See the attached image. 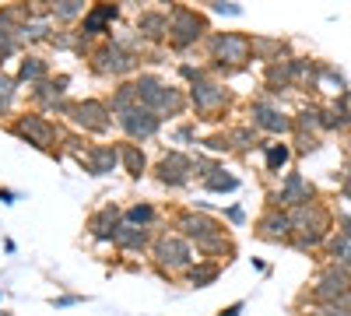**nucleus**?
<instances>
[{
    "mask_svg": "<svg viewBox=\"0 0 351 316\" xmlns=\"http://www.w3.org/2000/svg\"><path fill=\"white\" fill-rule=\"evenodd\" d=\"M324 134H344L348 137V120L334 102H319V137Z\"/></svg>",
    "mask_w": 351,
    "mask_h": 316,
    "instance_id": "nucleus-36",
    "label": "nucleus"
},
{
    "mask_svg": "<svg viewBox=\"0 0 351 316\" xmlns=\"http://www.w3.org/2000/svg\"><path fill=\"white\" fill-rule=\"evenodd\" d=\"M309 200H319V190L299 169H288L281 176V183L274 190H267V208H281V211L302 208V204H309Z\"/></svg>",
    "mask_w": 351,
    "mask_h": 316,
    "instance_id": "nucleus-11",
    "label": "nucleus"
},
{
    "mask_svg": "<svg viewBox=\"0 0 351 316\" xmlns=\"http://www.w3.org/2000/svg\"><path fill=\"white\" fill-rule=\"evenodd\" d=\"M18 200H21V193H18V190L0 186V204H18Z\"/></svg>",
    "mask_w": 351,
    "mask_h": 316,
    "instance_id": "nucleus-50",
    "label": "nucleus"
},
{
    "mask_svg": "<svg viewBox=\"0 0 351 316\" xmlns=\"http://www.w3.org/2000/svg\"><path fill=\"white\" fill-rule=\"evenodd\" d=\"M134 36L144 46H169V11L165 8H144V11H137Z\"/></svg>",
    "mask_w": 351,
    "mask_h": 316,
    "instance_id": "nucleus-19",
    "label": "nucleus"
},
{
    "mask_svg": "<svg viewBox=\"0 0 351 316\" xmlns=\"http://www.w3.org/2000/svg\"><path fill=\"white\" fill-rule=\"evenodd\" d=\"M204 56H208V71L225 81L236 77L253 64V36L250 32H211L204 42Z\"/></svg>",
    "mask_w": 351,
    "mask_h": 316,
    "instance_id": "nucleus-1",
    "label": "nucleus"
},
{
    "mask_svg": "<svg viewBox=\"0 0 351 316\" xmlns=\"http://www.w3.org/2000/svg\"><path fill=\"white\" fill-rule=\"evenodd\" d=\"M14 106L18 95H0V120H14Z\"/></svg>",
    "mask_w": 351,
    "mask_h": 316,
    "instance_id": "nucleus-47",
    "label": "nucleus"
},
{
    "mask_svg": "<svg viewBox=\"0 0 351 316\" xmlns=\"http://www.w3.org/2000/svg\"><path fill=\"white\" fill-rule=\"evenodd\" d=\"M116 148H120V172H127L130 180H144L152 172V162H148L144 145H134V141H116Z\"/></svg>",
    "mask_w": 351,
    "mask_h": 316,
    "instance_id": "nucleus-26",
    "label": "nucleus"
},
{
    "mask_svg": "<svg viewBox=\"0 0 351 316\" xmlns=\"http://www.w3.org/2000/svg\"><path fill=\"white\" fill-rule=\"evenodd\" d=\"M225 134H228L232 155H239V158L260 151V145H263V134L256 127H250V123H232V127H225Z\"/></svg>",
    "mask_w": 351,
    "mask_h": 316,
    "instance_id": "nucleus-29",
    "label": "nucleus"
},
{
    "mask_svg": "<svg viewBox=\"0 0 351 316\" xmlns=\"http://www.w3.org/2000/svg\"><path fill=\"white\" fill-rule=\"evenodd\" d=\"M152 243H155V228H137V225H120L112 236V250L116 253H130V256H144L152 253Z\"/></svg>",
    "mask_w": 351,
    "mask_h": 316,
    "instance_id": "nucleus-22",
    "label": "nucleus"
},
{
    "mask_svg": "<svg viewBox=\"0 0 351 316\" xmlns=\"http://www.w3.org/2000/svg\"><path fill=\"white\" fill-rule=\"evenodd\" d=\"M64 120L71 123V130H77V134H84V137H106V134L112 130V123H116V117H112V109H109L106 95L71 99Z\"/></svg>",
    "mask_w": 351,
    "mask_h": 316,
    "instance_id": "nucleus-8",
    "label": "nucleus"
},
{
    "mask_svg": "<svg viewBox=\"0 0 351 316\" xmlns=\"http://www.w3.org/2000/svg\"><path fill=\"white\" fill-rule=\"evenodd\" d=\"M77 165L88 172V176H95V180L116 176V172H120V148H116V141H92Z\"/></svg>",
    "mask_w": 351,
    "mask_h": 316,
    "instance_id": "nucleus-18",
    "label": "nucleus"
},
{
    "mask_svg": "<svg viewBox=\"0 0 351 316\" xmlns=\"http://www.w3.org/2000/svg\"><path fill=\"white\" fill-rule=\"evenodd\" d=\"M193 250H197L200 260H215V264L225 267L232 256H236V239H232V228H228V232H221V236H215V239H208V243H197Z\"/></svg>",
    "mask_w": 351,
    "mask_h": 316,
    "instance_id": "nucleus-30",
    "label": "nucleus"
},
{
    "mask_svg": "<svg viewBox=\"0 0 351 316\" xmlns=\"http://www.w3.org/2000/svg\"><path fill=\"white\" fill-rule=\"evenodd\" d=\"M246 123L256 127L263 137H271V141H288L291 134H295L291 112H288L278 99L263 95V92H256V95L246 102Z\"/></svg>",
    "mask_w": 351,
    "mask_h": 316,
    "instance_id": "nucleus-7",
    "label": "nucleus"
},
{
    "mask_svg": "<svg viewBox=\"0 0 351 316\" xmlns=\"http://www.w3.org/2000/svg\"><path fill=\"white\" fill-rule=\"evenodd\" d=\"M141 56H134V53H127L116 39H106V42H99L95 49H92V56H88V71H92L99 81H130V77H137L141 74Z\"/></svg>",
    "mask_w": 351,
    "mask_h": 316,
    "instance_id": "nucleus-6",
    "label": "nucleus"
},
{
    "mask_svg": "<svg viewBox=\"0 0 351 316\" xmlns=\"http://www.w3.org/2000/svg\"><path fill=\"white\" fill-rule=\"evenodd\" d=\"M67 88H71V74H53L49 81L36 84V88H28V109L43 112V117H67Z\"/></svg>",
    "mask_w": 351,
    "mask_h": 316,
    "instance_id": "nucleus-13",
    "label": "nucleus"
},
{
    "mask_svg": "<svg viewBox=\"0 0 351 316\" xmlns=\"http://www.w3.org/2000/svg\"><path fill=\"white\" fill-rule=\"evenodd\" d=\"M302 316H351V299L337 302H319V306H299Z\"/></svg>",
    "mask_w": 351,
    "mask_h": 316,
    "instance_id": "nucleus-41",
    "label": "nucleus"
},
{
    "mask_svg": "<svg viewBox=\"0 0 351 316\" xmlns=\"http://www.w3.org/2000/svg\"><path fill=\"white\" fill-rule=\"evenodd\" d=\"M243 309H246V302H243V299H236L232 306H225V309H221V313H215V316H243Z\"/></svg>",
    "mask_w": 351,
    "mask_h": 316,
    "instance_id": "nucleus-51",
    "label": "nucleus"
},
{
    "mask_svg": "<svg viewBox=\"0 0 351 316\" xmlns=\"http://www.w3.org/2000/svg\"><path fill=\"white\" fill-rule=\"evenodd\" d=\"M285 56H295L288 39H281V36H253V60L256 64L267 67L274 60H285Z\"/></svg>",
    "mask_w": 351,
    "mask_h": 316,
    "instance_id": "nucleus-28",
    "label": "nucleus"
},
{
    "mask_svg": "<svg viewBox=\"0 0 351 316\" xmlns=\"http://www.w3.org/2000/svg\"><path fill=\"white\" fill-rule=\"evenodd\" d=\"M337 299H351V274L337 264H319L313 284L302 292L299 306H319V302H337Z\"/></svg>",
    "mask_w": 351,
    "mask_h": 316,
    "instance_id": "nucleus-9",
    "label": "nucleus"
},
{
    "mask_svg": "<svg viewBox=\"0 0 351 316\" xmlns=\"http://www.w3.org/2000/svg\"><path fill=\"white\" fill-rule=\"evenodd\" d=\"M221 221L232 225V228H243V225H246V208H243V204H228V208L221 211Z\"/></svg>",
    "mask_w": 351,
    "mask_h": 316,
    "instance_id": "nucleus-45",
    "label": "nucleus"
},
{
    "mask_svg": "<svg viewBox=\"0 0 351 316\" xmlns=\"http://www.w3.org/2000/svg\"><path fill=\"white\" fill-rule=\"evenodd\" d=\"M319 148H324V141H319V137H313V134H291V151H295V158L316 155Z\"/></svg>",
    "mask_w": 351,
    "mask_h": 316,
    "instance_id": "nucleus-43",
    "label": "nucleus"
},
{
    "mask_svg": "<svg viewBox=\"0 0 351 316\" xmlns=\"http://www.w3.org/2000/svg\"><path fill=\"white\" fill-rule=\"evenodd\" d=\"M253 236L263 243H274V246H288L291 236H295V225H291V215L281 208H263L253 218Z\"/></svg>",
    "mask_w": 351,
    "mask_h": 316,
    "instance_id": "nucleus-16",
    "label": "nucleus"
},
{
    "mask_svg": "<svg viewBox=\"0 0 351 316\" xmlns=\"http://www.w3.org/2000/svg\"><path fill=\"white\" fill-rule=\"evenodd\" d=\"M215 32L208 11L190 8V4H172L169 8V49L172 53H190L197 46L208 42V36Z\"/></svg>",
    "mask_w": 351,
    "mask_h": 316,
    "instance_id": "nucleus-4",
    "label": "nucleus"
},
{
    "mask_svg": "<svg viewBox=\"0 0 351 316\" xmlns=\"http://www.w3.org/2000/svg\"><path fill=\"white\" fill-rule=\"evenodd\" d=\"M291 60L295 56H285V60H274V64H267L263 67V77H260V84H263V95H271V99H285V95H291L295 92V71H291Z\"/></svg>",
    "mask_w": 351,
    "mask_h": 316,
    "instance_id": "nucleus-20",
    "label": "nucleus"
},
{
    "mask_svg": "<svg viewBox=\"0 0 351 316\" xmlns=\"http://www.w3.org/2000/svg\"><path fill=\"white\" fill-rule=\"evenodd\" d=\"M291 123H295V134L319 137V102H302L295 112H291Z\"/></svg>",
    "mask_w": 351,
    "mask_h": 316,
    "instance_id": "nucleus-35",
    "label": "nucleus"
},
{
    "mask_svg": "<svg viewBox=\"0 0 351 316\" xmlns=\"http://www.w3.org/2000/svg\"><path fill=\"white\" fill-rule=\"evenodd\" d=\"M211 71H208V64H190V60H180L176 64V77L183 81V88H190V84H197V81H204Z\"/></svg>",
    "mask_w": 351,
    "mask_h": 316,
    "instance_id": "nucleus-42",
    "label": "nucleus"
},
{
    "mask_svg": "<svg viewBox=\"0 0 351 316\" xmlns=\"http://www.w3.org/2000/svg\"><path fill=\"white\" fill-rule=\"evenodd\" d=\"M123 221L137 225V228H155L162 221V211L152 204V200H134L130 208H123Z\"/></svg>",
    "mask_w": 351,
    "mask_h": 316,
    "instance_id": "nucleus-33",
    "label": "nucleus"
},
{
    "mask_svg": "<svg viewBox=\"0 0 351 316\" xmlns=\"http://www.w3.org/2000/svg\"><path fill=\"white\" fill-rule=\"evenodd\" d=\"M120 225H123V208L116 204V200H106L99 211H92L84 218V236L95 246H112V236Z\"/></svg>",
    "mask_w": 351,
    "mask_h": 316,
    "instance_id": "nucleus-17",
    "label": "nucleus"
},
{
    "mask_svg": "<svg viewBox=\"0 0 351 316\" xmlns=\"http://www.w3.org/2000/svg\"><path fill=\"white\" fill-rule=\"evenodd\" d=\"M211 14H225V18H239L243 14V4H225V0H215V4H208Z\"/></svg>",
    "mask_w": 351,
    "mask_h": 316,
    "instance_id": "nucleus-46",
    "label": "nucleus"
},
{
    "mask_svg": "<svg viewBox=\"0 0 351 316\" xmlns=\"http://www.w3.org/2000/svg\"><path fill=\"white\" fill-rule=\"evenodd\" d=\"M88 8L92 4H84V0H49V18L60 28H77L84 21Z\"/></svg>",
    "mask_w": 351,
    "mask_h": 316,
    "instance_id": "nucleus-31",
    "label": "nucleus"
},
{
    "mask_svg": "<svg viewBox=\"0 0 351 316\" xmlns=\"http://www.w3.org/2000/svg\"><path fill=\"white\" fill-rule=\"evenodd\" d=\"M53 77V71H49V60L43 53H21L18 56V71H14V81L21 84H28V88H36V84H43V81H49Z\"/></svg>",
    "mask_w": 351,
    "mask_h": 316,
    "instance_id": "nucleus-23",
    "label": "nucleus"
},
{
    "mask_svg": "<svg viewBox=\"0 0 351 316\" xmlns=\"http://www.w3.org/2000/svg\"><path fill=\"white\" fill-rule=\"evenodd\" d=\"M56 32H60V25L49 18V11L46 14H32V18L25 21V28L18 32V42L21 46H49Z\"/></svg>",
    "mask_w": 351,
    "mask_h": 316,
    "instance_id": "nucleus-24",
    "label": "nucleus"
},
{
    "mask_svg": "<svg viewBox=\"0 0 351 316\" xmlns=\"http://www.w3.org/2000/svg\"><path fill=\"white\" fill-rule=\"evenodd\" d=\"M120 18H123V8L120 4H92V8H88V14H84V21L77 25V36L99 46V42L112 39V28H116V21H120Z\"/></svg>",
    "mask_w": 351,
    "mask_h": 316,
    "instance_id": "nucleus-14",
    "label": "nucleus"
},
{
    "mask_svg": "<svg viewBox=\"0 0 351 316\" xmlns=\"http://www.w3.org/2000/svg\"><path fill=\"white\" fill-rule=\"evenodd\" d=\"M186 95H190V112H193L197 123H218L221 127V120L232 112V106H236L232 88H228L225 81H218L215 74H208L204 81L190 84Z\"/></svg>",
    "mask_w": 351,
    "mask_h": 316,
    "instance_id": "nucleus-5",
    "label": "nucleus"
},
{
    "mask_svg": "<svg viewBox=\"0 0 351 316\" xmlns=\"http://www.w3.org/2000/svg\"><path fill=\"white\" fill-rule=\"evenodd\" d=\"M344 165H351V141L344 145Z\"/></svg>",
    "mask_w": 351,
    "mask_h": 316,
    "instance_id": "nucleus-53",
    "label": "nucleus"
},
{
    "mask_svg": "<svg viewBox=\"0 0 351 316\" xmlns=\"http://www.w3.org/2000/svg\"><path fill=\"white\" fill-rule=\"evenodd\" d=\"M64 123H53L49 117H43V112L36 109H21L14 112V120H8V134L18 137L21 145H32L36 151L49 155L60 162V137H64Z\"/></svg>",
    "mask_w": 351,
    "mask_h": 316,
    "instance_id": "nucleus-3",
    "label": "nucleus"
},
{
    "mask_svg": "<svg viewBox=\"0 0 351 316\" xmlns=\"http://www.w3.org/2000/svg\"><path fill=\"white\" fill-rule=\"evenodd\" d=\"M260 155H263V172H267V176H281V172H288L291 158H295L291 141H271V137H263Z\"/></svg>",
    "mask_w": 351,
    "mask_h": 316,
    "instance_id": "nucleus-25",
    "label": "nucleus"
},
{
    "mask_svg": "<svg viewBox=\"0 0 351 316\" xmlns=\"http://www.w3.org/2000/svg\"><path fill=\"white\" fill-rule=\"evenodd\" d=\"M116 127H120L123 141H134V145H148V141H155V137L162 134V127H165V123L155 117L152 109L137 106V109L123 112V117H116Z\"/></svg>",
    "mask_w": 351,
    "mask_h": 316,
    "instance_id": "nucleus-15",
    "label": "nucleus"
},
{
    "mask_svg": "<svg viewBox=\"0 0 351 316\" xmlns=\"http://www.w3.org/2000/svg\"><path fill=\"white\" fill-rule=\"evenodd\" d=\"M221 264H215V260H197L190 271H186V278H183V284H190V289H211V284L221 278Z\"/></svg>",
    "mask_w": 351,
    "mask_h": 316,
    "instance_id": "nucleus-34",
    "label": "nucleus"
},
{
    "mask_svg": "<svg viewBox=\"0 0 351 316\" xmlns=\"http://www.w3.org/2000/svg\"><path fill=\"white\" fill-rule=\"evenodd\" d=\"M197 151H204V155H215V158L232 155V145H228V134H225V127H221V130H215V134H204Z\"/></svg>",
    "mask_w": 351,
    "mask_h": 316,
    "instance_id": "nucleus-40",
    "label": "nucleus"
},
{
    "mask_svg": "<svg viewBox=\"0 0 351 316\" xmlns=\"http://www.w3.org/2000/svg\"><path fill=\"white\" fill-rule=\"evenodd\" d=\"M324 260L327 264H337V267H344L348 274H351V239H344V236H330V243H327V250H324Z\"/></svg>",
    "mask_w": 351,
    "mask_h": 316,
    "instance_id": "nucleus-37",
    "label": "nucleus"
},
{
    "mask_svg": "<svg viewBox=\"0 0 351 316\" xmlns=\"http://www.w3.org/2000/svg\"><path fill=\"white\" fill-rule=\"evenodd\" d=\"M152 112H155V117H158L162 123L186 117V112H190V95H186V88H183L180 81H165V88L158 92V99H155Z\"/></svg>",
    "mask_w": 351,
    "mask_h": 316,
    "instance_id": "nucleus-21",
    "label": "nucleus"
},
{
    "mask_svg": "<svg viewBox=\"0 0 351 316\" xmlns=\"http://www.w3.org/2000/svg\"><path fill=\"white\" fill-rule=\"evenodd\" d=\"M0 299H4V289H0Z\"/></svg>",
    "mask_w": 351,
    "mask_h": 316,
    "instance_id": "nucleus-54",
    "label": "nucleus"
},
{
    "mask_svg": "<svg viewBox=\"0 0 351 316\" xmlns=\"http://www.w3.org/2000/svg\"><path fill=\"white\" fill-rule=\"evenodd\" d=\"M337 236L351 239V211L348 215H337Z\"/></svg>",
    "mask_w": 351,
    "mask_h": 316,
    "instance_id": "nucleus-49",
    "label": "nucleus"
},
{
    "mask_svg": "<svg viewBox=\"0 0 351 316\" xmlns=\"http://www.w3.org/2000/svg\"><path fill=\"white\" fill-rule=\"evenodd\" d=\"M348 141H351V130H348Z\"/></svg>",
    "mask_w": 351,
    "mask_h": 316,
    "instance_id": "nucleus-55",
    "label": "nucleus"
},
{
    "mask_svg": "<svg viewBox=\"0 0 351 316\" xmlns=\"http://www.w3.org/2000/svg\"><path fill=\"white\" fill-rule=\"evenodd\" d=\"M200 186L208 190V193H236V190L243 186V180L236 176V172H228V169L221 165V169L215 172V176H208V180H204Z\"/></svg>",
    "mask_w": 351,
    "mask_h": 316,
    "instance_id": "nucleus-39",
    "label": "nucleus"
},
{
    "mask_svg": "<svg viewBox=\"0 0 351 316\" xmlns=\"http://www.w3.org/2000/svg\"><path fill=\"white\" fill-rule=\"evenodd\" d=\"M152 176H155V183L165 186L169 193L186 190V186L197 180V172H193V155H186L183 148L162 151V158L152 165Z\"/></svg>",
    "mask_w": 351,
    "mask_h": 316,
    "instance_id": "nucleus-12",
    "label": "nucleus"
},
{
    "mask_svg": "<svg viewBox=\"0 0 351 316\" xmlns=\"http://www.w3.org/2000/svg\"><path fill=\"white\" fill-rule=\"evenodd\" d=\"M218 169H221V158L204 155V151H197V155H193V172H197V180H200V183L208 180V176H215Z\"/></svg>",
    "mask_w": 351,
    "mask_h": 316,
    "instance_id": "nucleus-44",
    "label": "nucleus"
},
{
    "mask_svg": "<svg viewBox=\"0 0 351 316\" xmlns=\"http://www.w3.org/2000/svg\"><path fill=\"white\" fill-rule=\"evenodd\" d=\"M106 102L112 109V117H123V112L137 109L141 99H137V88H134V77L130 81H116L112 88H109V95H106Z\"/></svg>",
    "mask_w": 351,
    "mask_h": 316,
    "instance_id": "nucleus-32",
    "label": "nucleus"
},
{
    "mask_svg": "<svg viewBox=\"0 0 351 316\" xmlns=\"http://www.w3.org/2000/svg\"><path fill=\"white\" fill-rule=\"evenodd\" d=\"M337 197H341V200H348V204H351V180H344V176H341V186H337Z\"/></svg>",
    "mask_w": 351,
    "mask_h": 316,
    "instance_id": "nucleus-52",
    "label": "nucleus"
},
{
    "mask_svg": "<svg viewBox=\"0 0 351 316\" xmlns=\"http://www.w3.org/2000/svg\"><path fill=\"white\" fill-rule=\"evenodd\" d=\"M200 123L197 120H180L172 130H169V141L172 145H183V148H200Z\"/></svg>",
    "mask_w": 351,
    "mask_h": 316,
    "instance_id": "nucleus-38",
    "label": "nucleus"
},
{
    "mask_svg": "<svg viewBox=\"0 0 351 316\" xmlns=\"http://www.w3.org/2000/svg\"><path fill=\"white\" fill-rule=\"evenodd\" d=\"M169 228L172 232H180L186 243H208V239H215V236H221V232H228V225L218 218V215H211V211H197V208H180V211H172V221H169Z\"/></svg>",
    "mask_w": 351,
    "mask_h": 316,
    "instance_id": "nucleus-10",
    "label": "nucleus"
},
{
    "mask_svg": "<svg viewBox=\"0 0 351 316\" xmlns=\"http://www.w3.org/2000/svg\"><path fill=\"white\" fill-rule=\"evenodd\" d=\"M291 71H295V92H302V95L319 92L324 60H316V56H295V60H291Z\"/></svg>",
    "mask_w": 351,
    "mask_h": 316,
    "instance_id": "nucleus-27",
    "label": "nucleus"
},
{
    "mask_svg": "<svg viewBox=\"0 0 351 316\" xmlns=\"http://www.w3.org/2000/svg\"><path fill=\"white\" fill-rule=\"evenodd\" d=\"M148 260H152V267H155V274L162 281H183L186 271L200 260V256H197L193 243H186L180 232H172V228H158Z\"/></svg>",
    "mask_w": 351,
    "mask_h": 316,
    "instance_id": "nucleus-2",
    "label": "nucleus"
},
{
    "mask_svg": "<svg viewBox=\"0 0 351 316\" xmlns=\"http://www.w3.org/2000/svg\"><path fill=\"white\" fill-rule=\"evenodd\" d=\"M77 302H84V295H53L49 299L53 309H67V306H77Z\"/></svg>",
    "mask_w": 351,
    "mask_h": 316,
    "instance_id": "nucleus-48",
    "label": "nucleus"
}]
</instances>
